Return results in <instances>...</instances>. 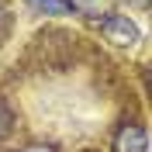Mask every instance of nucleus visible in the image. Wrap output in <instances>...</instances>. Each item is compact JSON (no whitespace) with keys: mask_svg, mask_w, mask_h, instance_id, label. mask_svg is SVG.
<instances>
[{"mask_svg":"<svg viewBox=\"0 0 152 152\" xmlns=\"http://www.w3.org/2000/svg\"><path fill=\"white\" fill-rule=\"evenodd\" d=\"M100 31H104L107 42H114L118 48H132L138 42V28H135L132 18H124V14H107L100 18Z\"/></svg>","mask_w":152,"mask_h":152,"instance_id":"1","label":"nucleus"},{"mask_svg":"<svg viewBox=\"0 0 152 152\" xmlns=\"http://www.w3.org/2000/svg\"><path fill=\"white\" fill-rule=\"evenodd\" d=\"M145 149H149V135L142 124H128L114 138V152H145Z\"/></svg>","mask_w":152,"mask_h":152,"instance_id":"2","label":"nucleus"},{"mask_svg":"<svg viewBox=\"0 0 152 152\" xmlns=\"http://www.w3.org/2000/svg\"><path fill=\"white\" fill-rule=\"evenodd\" d=\"M66 7H73L83 18H107L111 7H114V0H69Z\"/></svg>","mask_w":152,"mask_h":152,"instance_id":"3","label":"nucleus"},{"mask_svg":"<svg viewBox=\"0 0 152 152\" xmlns=\"http://www.w3.org/2000/svg\"><path fill=\"white\" fill-rule=\"evenodd\" d=\"M31 4H35L38 10H45V14H62V10H66L62 0H31Z\"/></svg>","mask_w":152,"mask_h":152,"instance_id":"4","label":"nucleus"},{"mask_svg":"<svg viewBox=\"0 0 152 152\" xmlns=\"http://www.w3.org/2000/svg\"><path fill=\"white\" fill-rule=\"evenodd\" d=\"M10 128H14V111H7V107L0 104V138L10 135Z\"/></svg>","mask_w":152,"mask_h":152,"instance_id":"5","label":"nucleus"},{"mask_svg":"<svg viewBox=\"0 0 152 152\" xmlns=\"http://www.w3.org/2000/svg\"><path fill=\"white\" fill-rule=\"evenodd\" d=\"M21 152H56V149H52V145H42V142H38V145H28V149H21Z\"/></svg>","mask_w":152,"mask_h":152,"instance_id":"6","label":"nucleus"},{"mask_svg":"<svg viewBox=\"0 0 152 152\" xmlns=\"http://www.w3.org/2000/svg\"><path fill=\"white\" fill-rule=\"evenodd\" d=\"M4 24H7V14H4V7H0V28H4Z\"/></svg>","mask_w":152,"mask_h":152,"instance_id":"7","label":"nucleus"}]
</instances>
